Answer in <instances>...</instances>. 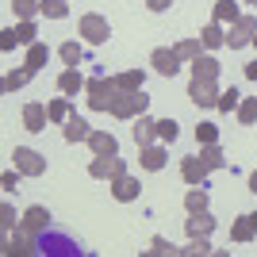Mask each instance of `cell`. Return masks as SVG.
<instances>
[{
    "mask_svg": "<svg viewBox=\"0 0 257 257\" xmlns=\"http://www.w3.org/2000/svg\"><path fill=\"white\" fill-rule=\"evenodd\" d=\"M115 96H119L115 77H104V73H96V77H92V81L85 85V100H88V107H92V111H111Z\"/></svg>",
    "mask_w": 257,
    "mask_h": 257,
    "instance_id": "6da1fadb",
    "label": "cell"
},
{
    "mask_svg": "<svg viewBox=\"0 0 257 257\" xmlns=\"http://www.w3.org/2000/svg\"><path fill=\"white\" fill-rule=\"evenodd\" d=\"M146 107H150L146 92H119L115 104H111V115L115 119H139V115H146Z\"/></svg>",
    "mask_w": 257,
    "mask_h": 257,
    "instance_id": "7a4b0ae2",
    "label": "cell"
},
{
    "mask_svg": "<svg viewBox=\"0 0 257 257\" xmlns=\"http://www.w3.org/2000/svg\"><path fill=\"white\" fill-rule=\"evenodd\" d=\"M77 31L85 35V43H88V46H104V43H107V35H111V23H107L104 16H96V12H88V16H81Z\"/></svg>",
    "mask_w": 257,
    "mask_h": 257,
    "instance_id": "3957f363",
    "label": "cell"
},
{
    "mask_svg": "<svg viewBox=\"0 0 257 257\" xmlns=\"http://www.w3.org/2000/svg\"><path fill=\"white\" fill-rule=\"evenodd\" d=\"M12 161H16V169H20L23 177H43L46 173V158L39 150H31V146H16V150H12Z\"/></svg>",
    "mask_w": 257,
    "mask_h": 257,
    "instance_id": "277c9868",
    "label": "cell"
},
{
    "mask_svg": "<svg viewBox=\"0 0 257 257\" xmlns=\"http://www.w3.org/2000/svg\"><path fill=\"white\" fill-rule=\"evenodd\" d=\"M257 35V16H238L234 23H230V31H226V46L230 50H242V46L253 43Z\"/></svg>",
    "mask_w": 257,
    "mask_h": 257,
    "instance_id": "5b68a950",
    "label": "cell"
},
{
    "mask_svg": "<svg viewBox=\"0 0 257 257\" xmlns=\"http://www.w3.org/2000/svg\"><path fill=\"white\" fill-rule=\"evenodd\" d=\"M123 173H127V161L119 158V154H111V158H92V165H88V177H96V181H115Z\"/></svg>",
    "mask_w": 257,
    "mask_h": 257,
    "instance_id": "8992f818",
    "label": "cell"
},
{
    "mask_svg": "<svg viewBox=\"0 0 257 257\" xmlns=\"http://www.w3.org/2000/svg\"><path fill=\"white\" fill-rule=\"evenodd\" d=\"M188 100H192L196 107H215V104H219V88H215V81H200V77H192V81H188Z\"/></svg>",
    "mask_w": 257,
    "mask_h": 257,
    "instance_id": "52a82bcc",
    "label": "cell"
},
{
    "mask_svg": "<svg viewBox=\"0 0 257 257\" xmlns=\"http://www.w3.org/2000/svg\"><path fill=\"white\" fill-rule=\"evenodd\" d=\"M20 226L23 230H27V234H46V230H50V211H46V207H27V211H23V219H20Z\"/></svg>",
    "mask_w": 257,
    "mask_h": 257,
    "instance_id": "ba28073f",
    "label": "cell"
},
{
    "mask_svg": "<svg viewBox=\"0 0 257 257\" xmlns=\"http://www.w3.org/2000/svg\"><path fill=\"white\" fill-rule=\"evenodd\" d=\"M139 192H142V184H139V177H131V173H123V177L111 181V196H115L119 204H135Z\"/></svg>",
    "mask_w": 257,
    "mask_h": 257,
    "instance_id": "9c48e42d",
    "label": "cell"
},
{
    "mask_svg": "<svg viewBox=\"0 0 257 257\" xmlns=\"http://www.w3.org/2000/svg\"><path fill=\"white\" fill-rule=\"evenodd\" d=\"M150 65L158 69L161 77H177V69H181V58H177V50H165V46H158V50L150 54Z\"/></svg>",
    "mask_w": 257,
    "mask_h": 257,
    "instance_id": "30bf717a",
    "label": "cell"
},
{
    "mask_svg": "<svg viewBox=\"0 0 257 257\" xmlns=\"http://www.w3.org/2000/svg\"><path fill=\"white\" fill-rule=\"evenodd\" d=\"M165 161H169V154H165V146H158V142L142 146V154H139V165L146 173H161V169H165Z\"/></svg>",
    "mask_w": 257,
    "mask_h": 257,
    "instance_id": "8fae6325",
    "label": "cell"
},
{
    "mask_svg": "<svg viewBox=\"0 0 257 257\" xmlns=\"http://www.w3.org/2000/svg\"><path fill=\"white\" fill-rule=\"evenodd\" d=\"M184 230H188V238H211V230H215L211 211H192L188 223H184Z\"/></svg>",
    "mask_w": 257,
    "mask_h": 257,
    "instance_id": "7c38bea8",
    "label": "cell"
},
{
    "mask_svg": "<svg viewBox=\"0 0 257 257\" xmlns=\"http://www.w3.org/2000/svg\"><path fill=\"white\" fill-rule=\"evenodd\" d=\"M85 85H88V81L81 77V69H77V65H65L62 73H58V92H65V96H77Z\"/></svg>",
    "mask_w": 257,
    "mask_h": 257,
    "instance_id": "4fadbf2b",
    "label": "cell"
},
{
    "mask_svg": "<svg viewBox=\"0 0 257 257\" xmlns=\"http://www.w3.org/2000/svg\"><path fill=\"white\" fill-rule=\"evenodd\" d=\"M46 119H50L46 104H27V107H23V127L31 131V135H43V131H46Z\"/></svg>",
    "mask_w": 257,
    "mask_h": 257,
    "instance_id": "5bb4252c",
    "label": "cell"
},
{
    "mask_svg": "<svg viewBox=\"0 0 257 257\" xmlns=\"http://www.w3.org/2000/svg\"><path fill=\"white\" fill-rule=\"evenodd\" d=\"M131 135H135V142H139V150H142V146H150V142L158 139V119L139 115V119H135V127H131Z\"/></svg>",
    "mask_w": 257,
    "mask_h": 257,
    "instance_id": "9a60e30c",
    "label": "cell"
},
{
    "mask_svg": "<svg viewBox=\"0 0 257 257\" xmlns=\"http://www.w3.org/2000/svg\"><path fill=\"white\" fill-rule=\"evenodd\" d=\"M219 73H223V65H219V58H211V54H200L192 62V77H200V81H219Z\"/></svg>",
    "mask_w": 257,
    "mask_h": 257,
    "instance_id": "2e32d148",
    "label": "cell"
},
{
    "mask_svg": "<svg viewBox=\"0 0 257 257\" xmlns=\"http://www.w3.org/2000/svg\"><path fill=\"white\" fill-rule=\"evenodd\" d=\"M88 146H92L96 158H111V154H119L115 135H107V131H92V135H88Z\"/></svg>",
    "mask_w": 257,
    "mask_h": 257,
    "instance_id": "e0dca14e",
    "label": "cell"
},
{
    "mask_svg": "<svg viewBox=\"0 0 257 257\" xmlns=\"http://www.w3.org/2000/svg\"><path fill=\"white\" fill-rule=\"evenodd\" d=\"M207 173H211V169L204 165V158H200V154L181 161V177H184L188 184H204V181H207Z\"/></svg>",
    "mask_w": 257,
    "mask_h": 257,
    "instance_id": "ac0fdd59",
    "label": "cell"
},
{
    "mask_svg": "<svg viewBox=\"0 0 257 257\" xmlns=\"http://www.w3.org/2000/svg\"><path fill=\"white\" fill-rule=\"evenodd\" d=\"M4 253H20V257H27V253H39V246H35V234H27V230H16V238H8L4 242Z\"/></svg>",
    "mask_w": 257,
    "mask_h": 257,
    "instance_id": "d6986e66",
    "label": "cell"
},
{
    "mask_svg": "<svg viewBox=\"0 0 257 257\" xmlns=\"http://www.w3.org/2000/svg\"><path fill=\"white\" fill-rule=\"evenodd\" d=\"M62 135H65V142H88V135H92V127H88L85 119H81V115H77V111H73V115L65 119V131H62Z\"/></svg>",
    "mask_w": 257,
    "mask_h": 257,
    "instance_id": "ffe728a7",
    "label": "cell"
},
{
    "mask_svg": "<svg viewBox=\"0 0 257 257\" xmlns=\"http://www.w3.org/2000/svg\"><path fill=\"white\" fill-rule=\"evenodd\" d=\"M200 43H204V50H219V46H226V31H223V23H207L204 31H200Z\"/></svg>",
    "mask_w": 257,
    "mask_h": 257,
    "instance_id": "44dd1931",
    "label": "cell"
},
{
    "mask_svg": "<svg viewBox=\"0 0 257 257\" xmlns=\"http://www.w3.org/2000/svg\"><path fill=\"white\" fill-rule=\"evenodd\" d=\"M119 92H142V85H146V73L142 69H123V73L115 77Z\"/></svg>",
    "mask_w": 257,
    "mask_h": 257,
    "instance_id": "7402d4cb",
    "label": "cell"
},
{
    "mask_svg": "<svg viewBox=\"0 0 257 257\" xmlns=\"http://www.w3.org/2000/svg\"><path fill=\"white\" fill-rule=\"evenodd\" d=\"M230 238H234V242H253V238H257L253 219H249V215H238L234 223H230Z\"/></svg>",
    "mask_w": 257,
    "mask_h": 257,
    "instance_id": "603a6c76",
    "label": "cell"
},
{
    "mask_svg": "<svg viewBox=\"0 0 257 257\" xmlns=\"http://www.w3.org/2000/svg\"><path fill=\"white\" fill-rule=\"evenodd\" d=\"M200 158H204V165L207 169H226V154L219 150V142H207V146H200Z\"/></svg>",
    "mask_w": 257,
    "mask_h": 257,
    "instance_id": "cb8c5ba5",
    "label": "cell"
},
{
    "mask_svg": "<svg viewBox=\"0 0 257 257\" xmlns=\"http://www.w3.org/2000/svg\"><path fill=\"white\" fill-rule=\"evenodd\" d=\"M242 12H238V4L234 0H215V8H211V20L215 23H234Z\"/></svg>",
    "mask_w": 257,
    "mask_h": 257,
    "instance_id": "d4e9b609",
    "label": "cell"
},
{
    "mask_svg": "<svg viewBox=\"0 0 257 257\" xmlns=\"http://www.w3.org/2000/svg\"><path fill=\"white\" fill-rule=\"evenodd\" d=\"M50 62V46L46 43H35V46H27V69H35V73H39V69H43V65Z\"/></svg>",
    "mask_w": 257,
    "mask_h": 257,
    "instance_id": "484cf974",
    "label": "cell"
},
{
    "mask_svg": "<svg viewBox=\"0 0 257 257\" xmlns=\"http://www.w3.org/2000/svg\"><path fill=\"white\" fill-rule=\"evenodd\" d=\"M31 77H35V69H27V65H23V69H12V73H4V92H20V88L27 85Z\"/></svg>",
    "mask_w": 257,
    "mask_h": 257,
    "instance_id": "4316f807",
    "label": "cell"
},
{
    "mask_svg": "<svg viewBox=\"0 0 257 257\" xmlns=\"http://www.w3.org/2000/svg\"><path fill=\"white\" fill-rule=\"evenodd\" d=\"M184 207H188V215H192V211H207V188H204V184H192V188H188Z\"/></svg>",
    "mask_w": 257,
    "mask_h": 257,
    "instance_id": "83f0119b",
    "label": "cell"
},
{
    "mask_svg": "<svg viewBox=\"0 0 257 257\" xmlns=\"http://www.w3.org/2000/svg\"><path fill=\"white\" fill-rule=\"evenodd\" d=\"M173 50H177V58H181V62H196V58H200V50H204V43H200V39H181Z\"/></svg>",
    "mask_w": 257,
    "mask_h": 257,
    "instance_id": "f1b7e54d",
    "label": "cell"
},
{
    "mask_svg": "<svg viewBox=\"0 0 257 257\" xmlns=\"http://www.w3.org/2000/svg\"><path fill=\"white\" fill-rule=\"evenodd\" d=\"M12 12H16V20H35L43 12V0H12Z\"/></svg>",
    "mask_w": 257,
    "mask_h": 257,
    "instance_id": "f546056e",
    "label": "cell"
},
{
    "mask_svg": "<svg viewBox=\"0 0 257 257\" xmlns=\"http://www.w3.org/2000/svg\"><path fill=\"white\" fill-rule=\"evenodd\" d=\"M16 39H20V46H35V43H39V27H35V20H20V23H16Z\"/></svg>",
    "mask_w": 257,
    "mask_h": 257,
    "instance_id": "4dcf8cb0",
    "label": "cell"
},
{
    "mask_svg": "<svg viewBox=\"0 0 257 257\" xmlns=\"http://www.w3.org/2000/svg\"><path fill=\"white\" fill-rule=\"evenodd\" d=\"M46 111H50V123H65V119L73 115V107H69V100H65V96L50 100V104H46Z\"/></svg>",
    "mask_w": 257,
    "mask_h": 257,
    "instance_id": "1f68e13d",
    "label": "cell"
},
{
    "mask_svg": "<svg viewBox=\"0 0 257 257\" xmlns=\"http://www.w3.org/2000/svg\"><path fill=\"white\" fill-rule=\"evenodd\" d=\"M58 58H62L65 65H81V58H85V46H81V43H62V46H58Z\"/></svg>",
    "mask_w": 257,
    "mask_h": 257,
    "instance_id": "d6a6232c",
    "label": "cell"
},
{
    "mask_svg": "<svg viewBox=\"0 0 257 257\" xmlns=\"http://www.w3.org/2000/svg\"><path fill=\"white\" fill-rule=\"evenodd\" d=\"M238 123H246V127H253V123H257V96H249V100L238 104Z\"/></svg>",
    "mask_w": 257,
    "mask_h": 257,
    "instance_id": "836d02e7",
    "label": "cell"
},
{
    "mask_svg": "<svg viewBox=\"0 0 257 257\" xmlns=\"http://www.w3.org/2000/svg\"><path fill=\"white\" fill-rule=\"evenodd\" d=\"M146 253H154V257H173V253H181V249H177V246H173V242H169V238H150V249H146Z\"/></svg>",
    "mask_w": 257,
    "mask_h": 257,
    "instance_id": "e575fe53",
    "label": "cell"
},
{
    "mask_svg": "<svg viewBox=\"0 0 257 257\" xmlns=\"http://www.w3.org/2000/svg\"><path fill=\"white\" fill-rule=\"evenodd\" d=\"M43 16L46 20H65V16H69V4H65V0H43Z\"/></svg>",
    "mask_w": 257,
    "mask_h": 257,
    "instance_id": "d590c367",
    "label": "cell"
},
{
    "mask_svg": "<svg viewBox=\"0 0 257 257\" xmlns=\"http://www.w3.org/2000/svg\"><path fill=\"white\" fill-rule=\"evenodd\" d=\"M238 104H242V96H238V88H226V92H219V111H226V115H230V111H238Z\"/></svg>",
    "mask_w": 257,
    "mask_h": 257,
    "instance_id": "8d00e7d4",
    "label": "cell"
},
{
    "mask_svg": "<svg viewBox=\"0 0 257 257\" xmlns=\"http://www.w3.org/2000/svg\"><path fill=\"white\" fill-rule=\"evenodd\" d=\"M177 135H181V131H177V119H158V139L161 142H177Z\"/></svg>",
    "mask_w": 257,
    "mask_h": 257,
    "instance_id": "74e56055",
    "label": "cell"
},
{
    "mask_svg": "<svg viewBox=\"0 0 257 257\" xmlns=\"http://www.w3.org/2000/svg\"><path fill=\"white\" fill-rule=\"evenodd\" d=\"M0 230H4V238L12 234V230H20V223H16V211H12V204L0 207Z\"/></svg>",
    "mask_w": 257,
    "mask_h": 257,
    "instance_id": "f35d334b",
    "label": "cell"
},
{
    "mask_svg": "<svg viewBox=\"0 0 257 257\" xmlns=\"http://www.w3.org/2000/svg\"><path fill=\"white\" fill-rule=\"evenodd\" d=\"M181 253H188V257H200V253H215V249H211V242H207V238H188V246H184Z\"/></svg>",
    "mask_w": 257,
    "mask_h": 257,
    "instance_id": "ab89813d",
    "label": "cell"
},
{
    "mask_svg": "<svg viewBox=\"0 0 257 257\" xmlns=\"http://www.w3.org/2000/svg\"><path fill=\"white\" fill-rule=\"evenodd\" d=\"M196 142H200V146L219 142V127H215V123H200V127H196Z\"/></svg>",
    "mask_w": 257,
    "mask_h": 257,
    "instance_id": "60d3db41",
    "label": "cell"
},
{
    "mask_svg": "<svg viewBox=\"0 0 257 257\" xmlns=\"http://www.w3.org/2000/svg\"><path fill=\"white\" fill-rule=\"evenodd\" d=\"M0 184H4V192H16V188H20V169H16V173H4V177H0Z\"/></svg>",
    "mask_w": 257,
    "mask_h": 257,
    "instance_id": "b9f144b4",
    "label": "cell"
},
{
    "mask_svg": "<svg viewBox=\"0 0 257 257\" xmlns=\"http://www.w3.org/2000/svg\"><path fill=\"white\" fill-rule=\"evenodd\" d=\"M12 46H20V39H16V27L0 31V50H12Z\"/></svg>",
    "mask_w": 257,
    "mask_h": 257,
    "instance_id": "7bdbcfd3",
    "label": "cell"
},
{
    "mask_svg": "<svg viewBox=\"0 0 257 257\" xmlns=\"http://www.w3.org/2000/svg\"><path fill=\"white\" fill-rule=\"evenodd\" d=\"M173 4H177V0H146V8H150V12H169Z\"/></svg>",
    "mask_w": 257,
    "mask_h": 257,
    "instance_id": "ee69618b",
    "label": "cell"
},
{
    "mask_svg": "<svg viewBox=\"0 0 257 257\" xmlns=\"http://www.w3.org/2000/svg\"><path fill=\"white\" fill-rule=\"evenodd\" d=\"M246 77H249V81H257V62H249V65H246Z\"/></svg>",
    "mask_w": 257,
    "mask_h": 257,
    "instance_id": "f6af8a7d",
    "label": "cell"
},
{
    "mask_svg": "<svg viewBox=\"0 0 257 257\" xmlns=\"http://www.w3.org/2000/svg\"><path fill=\"white\" fill-rule=\"evenodd\" d=\"M249 192H257V169L249 173Z\"/></svg>",
    "mask_w": 257,
    "mask_h": 257,
    "instance_id": "bcb514c9",
    "label": "cell"
},
{
    "mask_svg": "<svg viewBox=\"0 0 257 257\" xmlns=\"http://www.w3.org/2000/svg\"><path fill=\"white\" fill-rule=\"evenodd\" d=\"M249 219H253V230H257V211H253V215H249Z\"/></svg>",
    "mask_w": 257,
    "mask_h": 257,
    "instance_id": "7dc6e473",
    "label": "cell"
},
{
    "mask_svg": "<svg viewBox=\"0 0 257 257\" xmlns=\"http://www.w3.org/2000/svg\"><path fill=\"white\" fill-rule=\"evenodd\" d=\"M246 4H257V0H246Z\"/></svg>",
    "mask_w": 257,
    "mask_h": 257,
    "instance_id": "c3c4849f",
    "label": "cell"
},
{
    "mask_svg": "<svg viewBox=\"0 0 257 257\" xmlns=\"http://www.w3.org/2000/svg\"><path fill=\"white\" fill-rule=\"evenodd\" d=\"M253 46H257V35H253Z\"/></svg>",
    "mask_w": 257,
    "mask_h": 257,
    "instance_id": "681fc988",
    "label": "cell"
}]
</instances>
